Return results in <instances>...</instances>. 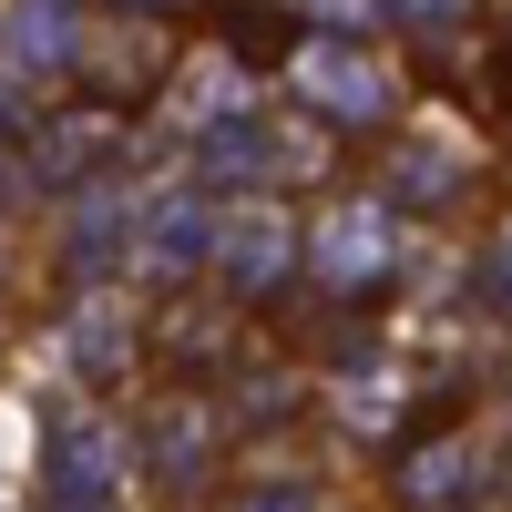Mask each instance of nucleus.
I'll return each mask as SVG.
<instances>
[{
	"label": "nucleus",
	"mask_w": 512,
	"mask_h": 512,
	"mask_svg": "<svg viewBox=\"0 0 512 512\" xmlns=\"http://www.w3.org/2000/svg\"><path fill=\"white\" fill-rule=\"evenodd\" d=\"M287 82L308 103H338V113H379V72L359 62V52H338V41H308V52L287 62Z\"/></svg>",
	"instance_id": "nucleus-1"
},
{
	"label": "nucleus",
	"mask_w": 512,
	"mask_h": 512,
	"mask_svg": "<svg viewBox=\"0 0 512 512\" xmlns=\"http://www.w3.org/2000/svg\"><path fill=\"white\" fill-rule=\"evenodd\" d=\"M390 256V226H379V205H349V216L328 226V287H359V267Z\"/></svg>",
	"instance_id": "nucleus-2"
},
{
	"label": "nucleus",
	"mask_w": 512,
	"mask_h": 512,
	"mask_svg": "<svg viewBox=\"0 0 512 512\" xmlns=\"http://www.w3.org/2000/svg\"><path fill=\"white\" fill-rule=\"evenodd\" d=\"M246 512H308V492H267V502H246Z\"/></svg>",
	"instance_id": "nucleus-3"
},
{
	"label": "nucleus",
	"mask_w": 512,
	"mask_h": 512,
	"mask_svg": "<svg viewBox=\"0 0 512 512\" xmlns=\"http://www.w3.org/2000/svg\"><path fill=\"white\" fill-rule=\"evenodd\" d=\"M318 11H338V21H369V11H379V0H318Z\"/></svg>",
	"instance_id": "nucleus-4"
},
{
	"label": "nucleus",
	"mask_w": 512,
	"mask_h": 512,
	"mask_svg": "<svg viewBox=\"0 0 512 512\" xmlns=\"http://www.w3.org/2000/svg\"><path fill=\"white\" fill-rule=\"evenodd\" d=\"M410 11H420V21H441V11H461V0H410Z\"/></svg>",
	"instance_id": "nucleus-5"
}]
</instances>
